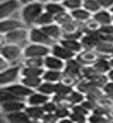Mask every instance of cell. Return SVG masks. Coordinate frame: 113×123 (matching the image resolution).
<instances>
[{
    "label": "cell",
    "instance_id": "1",
    "mask_svg": "<svg viewBox=\"0 0 113 123\" xmlns=\"http://www.w3.org/2000/svg\"><path fill=\"white\" fill-rule=\"evenodd\" d=\"M45 11V5L39 1H34L24 5L21 9V19L27 26H35L40 15Z\"/></svg>",
    "mask_w": 113,
    "mask_h": 123
},
{
    "label": "cell",
    "instance_id": "2",
    "mask_svg": "<svg viewBox=\"0 0 113 123\" xmlns=\"http://www.w3.org/2000/svg\"><path fill=\"white\" fill-rule=\"evenodd\" d=\"M29 41L32 44H41L50 47L54 45V40L39 26H34L29 30Z\"/></svg>",
    "mask_w": 113,
    "mask_h": 123
},
{
    "label": "cell",
    "instance_id": "3",
    "mask_svg": "<svg viewBox=\"0 0 113 123\" xmlns=\"http://www.w3.org/2000/svg\"><path fill=\"white\" fill-rule=\"evenodd\" d=\"M51 54V47L41 44H31L27 45L24 49V57L30 59V57H46Z\"/></svg>",
    "mask_w": 113,
    "mask_h": 123
},
{
    "label": "cell",
    "instance_id": "4",
    "mask_svg": "<svg viewBox=\"0 0 113 123\" xmlns=\"http://www.w3.org/2000/svg\"><path fill=\"white\" fill-rule=\"evenodd\" d=\"M3 36L5 37L6 44H15V45L21 46L24 42L29 40V30H26V27H21V29H18V30L10 31Z\"/></svg>",
    "mask_w": 113,
    "mask_h": 123
},
{
    "label": "cell",
    "instance_id": "5",
    "mask_svg": "<svg viewBox=\"0 0 113 123\" xmlns=\"http://www.w3.org/2000/svg\"><path fill=\"white\" fill-rule=\"evenodd\" d=\"M0 55L1 57L6 59L9 62L10 61H15L18 60L21 55H24V50L21 49L20 45H15V44H5L1 46L0 50Z\"/></svg>",
    "mask_w": 113,
    "mask_h": 123
},
{
    "label": "cell",
    "instance_id": "6",
    "mask_svg": "<svg viewBox=\"0 0 113 123\" xmlns=\"http://www.w3.org/2000/svg\"><path fill=\"white\" fill-rule=\"evenodd\" d=\"M19 75H21V67L20 66H10L5 71L0 72V86L5 87V86L14 83L18 80Z\"/></svg>",
    "mask_w": 113,
    "mask_h": 123
},
{
    "label": "cell",
    "instance_id": "7",
    "mask_svg": "<svg viewBox=\"0 0 113 123\" xmlns=\"http://www.w3.org/2000/svg\"><path fill=\"white\" fill-rule=\"evenodd\" d=\"M19 0H5L0 4V20L9 19L14 12L20 8Z\"/></svg>",
    "mask_w": 113,
    "mask_h": 123
},
{
    "label": "cell",
    "instance_id": "8",
    "mask_svg": "<svg viewBox=\"0 0 113 123\" xmlns=\"http://www.w3.org/2000/svg\"><path fill=\"white\" fill-rule=\"evenodd\" d=\"M101 57V54L97 52L96 50H83L80 54H77L76 59L82 66H91L93 65L98 59Z\"/></svg>",
    "mask_w": 113,
    "mask_h": 123
},
{
    "label": "cell",
    "instance_id": "9",
    "mask_svg": "<svg viewBox=\"0 0 113 123\" xmlns=\"http://www.w3.org/2000/svg\"><path fill=\"white\" fill-rule=\"evenodd\" d=\"M3 88L8 90L9 92L14 93V95L18 96V97L21 98V99L27 98L30 95H32V93L35 92V90L29 88L27 86L23 85L21 82H20V83H11V85H9V86H5V87H3Z\"/></svg>",
    "mask_w": 113,
    "mask_h": 123
},
{
    "label": "cell",
    "instance_id": "10",
    "mask_svg": "<svg viewBox=\"0 0 113 123\" xmlns=\"http://www.w3.org/2000/svg\"><path fill=\"white\" fill-rule=\"evenodd\" d=\"M25 27V23L23 20H18V19H4L0 21V34L5 35L10 31L18 30V29Z\"/></svg>",
    "mask_w": 113,
    "mask_h": 123
},
{
    "label": "cell",
    "instance_id": "11",
    "mask_svg": "<svg viewBox=\"0 0 113 123\" xmlns=\"http://www.w3.org/2000/svg\"><path fill=\"white\" fill-rule=\"evenodd\" d=\"M1 111L4 114L12 113V112H19V111H25L27 103L24 99H15V101H9V102H1Z\"/></svg>",
    "mask_w": 113,
    "mask_h": 123
},
{
    "label": "cell",
    "instance_id": "12",
    "mask_svg": "<svg viewBox=\"0 0 113 123\" xmlns=\"http://www.w3.org/2000/svg\"><path fill=\"white\" fill-rule=\"evenodd\" d=\"M51 54L59 59L63 60V61H67V60H71V59H75L77 56V54H75L73 51L68 50L67 47H65L63 45H61L60 42L57 44H54L51 46Z\"/></svg>",
    "mask_w": 113,
    "mask_h": 123
},
{
    "label": "cell",
    "instance_id": "13",
    "mask_svg": "<svg viewBox=\"0 0 113 123\" xmlns=\"http://www.w3.org/2000/svg\"><path fill=\"white\" fill-rule=\"evenodd\" d=\"M66 61H63L59 57L54 56L52 54H50L48 56L45 57V68L46 70H56V71H63L65 68Z\"/></svg>",
    "mask_w": 113,
    "mask_h": 123
},
{
    "label": "cell",
    "instance_id": "14",
    "mask_svg": "<svg viewBox=\"0 0 113 123\" xmlns=\"http://www.w3.org/2000/svg\"><path fill=\"white\" fill-rule=\"evenodd\" d=\"M92 18L100 24V26H106V25L113 24V14L109 10L102 9L100 11H97L96 14H93Z\"/></svg>",
    "mask_w": 113,
    "mask_h": 123
},
{
    "label": "cell",
    "instance_id": "15",
    "mask_svg": "<svg viewBox=\"0 0 113 123\" xmlns=\"http://www.w3.org/2000/svg\"><path fill=\"white\" fill-rule=\"evenodd\" d=\"M50 99H51L50 96H46L39 91H35L32 95H30L26 98V103H27V106H44Z\"/></svg>",
    "mask_w": 113,
    "mask_h": 123
},
{
    "label": "cell",
    "instance_id": "16",
    "mask_svg": "<svg viewBox=\"0 0 113 123\" xmlns=\"http://www.w3.org/2000/svg\"><path fill=\"white\" fill-rule=\"evenodd\" d=\"M93 67L98 71V74H101V75H107L108 72L112 70L111 62H109V56L101 55L100 59H98V60L93 63Z\"/></svg>",
    "mask_w": 113,
    "mask_h": 123
},
{
    "label": "cell",
    "instance_id": "17",
    "mask_svg": "<svg viewBox=\"0 0 113 123\" xmlns=\"http://www.w3.org/2000/svg\"><path fill=\"white\" fill-rule=\"evenodd\" d=\"M41 29H42V30H44L48 36H50L54 41H60V40L62 39V35H63L62 27H61L59 24L54 23V24H50V25L42 26Z\"/></svg>",
    "mask_w": 113,
    "mask_h": 123
},
{
    "label": "cell",
    "instance_id": "18",
    "mask_svg": "<svg viewBox=\"0 0 113 123\" xmlns=\"http://www.w3.org/2000/svg\"><path fill=\"white\" fill-rule=\"evenodd\" d=\"M82 68H83V66L75 57V59H71V60L66 61L63 71H67V72H70V74H72V75H75V76H77L78 78L82 80Z\"/></svg>",
    "mask_w": 113,
    "mask_h": 123
},
{
    "label": "cell",
    "instance_id": "19",
    "mask_svg": "<svg viewBox=\"0 0 113 123\" xmlns=\"http://www.w3.org/2000/svg\"><path fill=\"white\" fill-rule=\"evenodd\" d=\"M5 116L9 123H29L30 121H32L25 111L12 112V113H8Z\"/></svg>",
    "mask_w": 113,
    "mask_h": 123
},
{
    "label": "cell",
    "instance_id": "20",
    "mask_svg": "<svg viewBox=\"0 0 113 123\" xmlns=\"http://www.w3.org/2000/svg\"><path fill=\"white\" fill-rule=\"evenodd\" d=\"M70 12H71L73 20L77 21V23H80V24H84L87 20H89L91 18H92V14H91L89 11H87L84 8H80V9L72 10Z\"/></svg>",
    "mask_w": 113,
    "mask_h": 123
},
{
    "label": "cell",
    "instance_id": "21",
    "mask_svg": "<svg viewBox=\"0 0 113 123\" xmlns=\"http://www.w3.org/2000/svg\"><path fill=\"white\" fill-rule=\"evenodd\" d=\"M60 44L63 45L65 47H67L68 50L73 51L75 54H80L81 51H83V47H82V44L80 40H72V39H61Z\"/></svg>",
    "mask_w": 113,
    "mask_h": 123
},
{
    "label": "cell",
    "instance_id": "22",
    "mask_svg": "<svg viewBox=\"0 0 113 123\" xmlns=\"http://www.w3.org/2000/svg\"><path fill=\"white\" fill-rule=\"evenodd\" d=\"M25 112L29 114V117L32 121H41V118L45 114V111L42 108V106H27Z\"/></svg>",
    "mask_w": 113,
    "mask_h": 123
},
{
    "label": "cell",
    "instance_id": "23",
    "mask_svg": "<svg viewBox=\"0 0 113 123\" xmlns=\"http://www.w3.org/2000/svg\"><path fill=\"white\" fill-rule=\"evenodd\" d=\"M45 11L50 12L51 15L56 16V15H59V14H61L63 11H66V9H65V6L62 5L61 1H56L55 0V1L45 4Z\"/></svg>",
    "mask_w": 113,
    "mask_h": 123
},
{
    "label": "cell",
    "instance_id": "24",
    "mask_svg": "<svg viewBox=\"0 0 113 123\" xmlns=\"http://www.w3.org/2000/svg\"><path fill=\"white\" fill-rule=\"evenodd\" d=\"M23 85L27 86L29 88H32L36 91L40 85L44 82V80H42V77H32V76H27V77H21V81H20Z\"/></svg>",
    "mask_w": 113,
    "mask_h": 123
},
{
    "label": "cell",
    "instance_id": "25",
    "mask_svg": "<svg viewBox=\"0 0 113 123\" xmlns=\"http://www.w3.org/2000/svg\"><path fill=\"white\" fill-rule=\"evenodd\" d=\"M62 77V71H56V70H45V74L42 75V80L47 82H54L59 83Z\"/></svg>",
    "mask_w": 113,
    "mask_h": 123
},
{
    "label": "cell",
    "instance_id": "26",
    "mask_svg": "<svg viewBox=\"0 0 113 123\" xmlns=\"http://www.w3.org/2000/svg\"><path fill=\"white\" fill-rule=\"evenodd\" d=\"M80 81H81V78H78L77 76L70 74V72H67V71H62V77H61L60 82L65 83L67 86H71V87H76Z\"/></svg>",
    "mask_w": 113,
    "mask_h": 123
},
{
    "label": "cell",
    "instance_id": "27",
    "mask_svg": "<svg viewBox=\"0 0 113 123\" xmlns=\"http://www.w3.org/2000/svg\"><path fill=\"white\" fill-rule=\"evenodd\" d=\"M46 68H36V67H26L24 66L21 68V77H27V76H32V77H42V75L45 74Z\"/></svg>",
    "mask_w": 113,
    "mask_h": 123
},
{
    "label": "cell",
    "instance_id": "28",
    "mask_svg": "<svg viewBox=\"0 0 113 123\" xmlns=\"http://www.w3.org/2000/svg\"><path fill=\"white\" fill-rule=\"evenodd\" d=\"M36 91H39V92H41V93H44V95H46V96L52 97L55 93H56V83L44 81V82L40 85V87H39Z\"/></svg>",
    "mask_w": 113,
    "mask_h": 123
},
{
    "label": "cell",
    "instance_id": "29",
    "mask_svg": "<svg viewBox=\"0 0 113 123\" xmlns=\"http://www.w3.org/2000/svg\"><path fill=\"white\" fill-rule=\"evenodd\" d=\"M24 66H26V67H36V68H45V57H30V59H25Z\"/></svg>",
    "mask_w": 113,
    "mask_h": 123
},
{
    "label": "cell",
    "instance_id": "30",
    "mask_svg": "<svg viewBox=\"0 0 113 123\" xmlns=\"http://www.w3.org/2000/svg\"><path fill=\"white\" fill-rule=\"evenodd\" d=\"M55 23V16L51 15L50 12L47 11H44L40 15V18L37 19L36 24L35 26H39V27H42V26H46V25H50V24H54Z\"/></svg>",
    "mask_w": 113,
    "mask_h": 123
},
{
    "label": "cell",
    "instance_id": "31",
    "mask_svg": "<svg viewBox=\"0 0 113 123\" xmlns=\"http://www.w3.org/2000/svg\"><path fill=\"white\" fill-rule=\"evenodd\" d=\"M68 99H70V102L72 103V106H75V105H81L83 101L86 99V95H83V93L80 92L78 90L73 88V91L68 95Z\"/></svg>",
    "mask_w": 113,
    "mask_h": 123
},
{
    "label": "cell",
    "instance_id": "32",
    "mask_svg": "<svg viewBox=\"0 0 113 123\" xmlns=\"http://www.w3.org/2000/svg\"><path fill=\"white\" fill-rule=\"evenodd\" d=\"M71 21H73V18L71 15V12L67 11V10L55 16V23L59 24L60 26H63V25H66L68 23H71Z\"/></svg>",
    "mask_w": 113,
    "mask_h": 123
},
{
    "label": "cell",
    "instance_id": "33",
    "mask_svg": "<svg viewBox=\"0 0 113 123\" xmlns=\"http://www.w3.org/2000/svg\"><path fill=\"white\" fill-rule=\"evenodd\" d=\"M82 8H84L87 11H89L92 15L96 14L97 11L102 10L101 5H100V3H98L97 0H83V6Z\"/></svg>",
    "mask_w": 113,
    "mask_h": 123
},
{
    "label": "cell",
    "instance_id": "34",
    "mask_svg": "<svg viewBox=\"0 0 113 123\" xmlns=\"http://www.w3.org/2000/svg\"><path fill=\"white\" fill-rule=\"evenodd\" d=\"M72 91H73V87H71V86H67L62 82L56 83V93L55 95H59V96H62V97H68V95Z\"/></svg>",
    "mask_w": 113,
    "mask_h": 123
},
{
    "label": "cell",
    "instance_id": "35",
    "mask_svg": "<svg viewBox=\"0 0 113 123\" xmlns=\"http://www.w3.org/2000/svg\"><path fill=\"white\" fill-rule=\"evenodd\" d=\"M62 5L65 6V9L67 11L77 10L83 6V0H63Z\"/></svg>",
    "mask_w": 113,
    "mask_h": 123
},
{
    "label": "cell",
    "instance_id": "36",
    "mask_svg": "<svg viewBox=\"0 0 113 123\" xmlns=\"http://www.w3.org/2000/svg\"><path fill=\"white\" fill-rule=\"evenodd\" d=\"M98 105L108 108V110H112L113 108V95H107V93H103V95L98 98Z\"/></svg>",
    "mask_w": 113,
    "mask_h": 123
},
{
    "label": "cell",
    "instance_id": "37",
    "mask_svg": "<svg viewBox=\"0 0 113 123\" xmlns=\"http://www.w3.org/2000/svg\"><path fill=\"white\" fill-rule=\"evenodd\" d=\"M100 24L97 23V21L91 18L89 20H87L84 24H82V29H83V32H91V31H96V30H100Z\"/></svg>",
    "mask_w": 113,
    "mask_h": 123
},
{
    "label": "cell",
    "instance_id": "38",
    "mask_svg": "<svg viewBox=\"0 0 113 123\" xmlns=\"http://www.w3.org/2000/svg\"><path fill=\"white\" fill-rule=\"evenodd\" d=\"M97 75H100V74H98V71L93 67V65H91V66H83V68H82V78L91 80V78L96 77Z\"/></svg>",
    "mask_w": 113,
    "mask_h": 123
},
{
    "label": "cell",
    "instance_id": "39",
    "mask_svg": "<svg viewBox=\"0 0 113 123\" xmlns=\"http://www.w3.org/2000/svg\"><path fill=\"white\" fill-rule=\"evenodd\" d=\"M15 99H21V98H19L18 96L14 95V93H11L8 90L1 87V90H0V103L1 102H9V101H15Z\"/></svg>",
    "mask_w": 113,
    "mask_h": 123
},
{
    "label": "cell",
    "instance_id": "40",
    "mask_svg": "<svg viewBox=\"0 0 113 123\" xmlns=\"http://www.w3.org/2000/svg\"><path fill=\"white\" fill-rule=\"evenodd\" d=\"M108 117L106 116H102V114H98V113H95L92 112L89 116H88V123H107L108 122Z\"/></svg>",
    "mask_w": 113,
    "mask_h": 123
},
{
    "label": "cell",
    "instance_id": "41",
    "mask_svg": "<svg viewBox=\"0 0 113 123\" xmlns=\"http://www.w3.org/2000/svg\"><path fill=\"white\" fill-rule=\"evenodd\" d=\"M42 108H44L45 113H55L56 110L59 108V106H57V103H56L54 99H50V101H47V102L42 106Z\"/></svg>",
    "mask_w": 113,
    "mask_h": 123
},
{
    "label": "cell",
    "instance_id": "42",
    "mask_svg": "<svg viewBox=\"0 0 113 123\" xmlns=\"http://www.w3.org/2000/svg\"><path fill=\"white\" fill-rule=\"evenodd\" d=\"M60 118L56 116V113H45L44 117L41 118V121L39 122H42V123H59Z\"/></svg>",
    "mask_w": 113,
    "mask_h": 123
},
{
    "label": "cell",
    "instance_id": "43",
    "mask_svg": "<svg viewBox=\"0 0 113 123\" xmlns=\"http://www.w3.org/2000/svg\"><path fill=\"white\" fill-rule=\"evenodd\" d=\"M56 116L60 118V119H63V118H68L70 114H71V108H65V107H59L56 110Z\"/></svg>",
    "mask_w": 113,
    "mask_h": 123
},
{
    "label": "cell",
    "instance_id": "44",
    "mask_svg": "<svg viewBox=\"0 0 113 123\" xmlns=\"http://www.w3.org/2000/svg\"><path fill=\"white\" fill-rule=\"evenodd\" d=\"M70 118L73 121V123L87 122V119H88L87 116H83V114H80V113H77V112H72V111H71V114H70Z\"/></svg>",
    "mask_w": 113,
    "mask_h": 123
},
{
    "label": "cell",
    "instance_id": "45",
    "mask_svg": "<svg viewBox=\"0 0 113 123\" xmlns=\"http://www.w3.org/2000/svg\"><path fill=\"white\" fill-rule=\"evenodd\" d=\"M100 32L104 36H113V24L100 27Z\"/></svg>",
    "mask_w": 113,
    "mask_h": 123
},
{
    "label": "cell",
    "instance_id": "46",
    "mask_svg": "<svg viewBox=\"0 0 113 123\" xmlns=\"http://www.w3.org/2000/svg\"><path fill=\"white\" fill-rule=\"evenodd\" d=\"M100 3L101 8L104 10H111L113 8V0H97Z\"/></svg>",
    "mask_w": 113,
    "mask_h": 123
},
{
    "label": "cell",
    "instance_id": "47",
    "mask_svg": "<svg viewBox=\"0 0 113 123\" xmlns=\"http://www.w3.org/2000/svg\"><path fill=\"white\" fill-rule=\"evenodd\" d=\"M102 90H103L104 93H107V95H113V81H108L104 85V87Z\"/></svg>",
    "mask_w": 113,
    "mask_h": 123
},
{
    "label": "cell",
    "instance_id": "48",
    "mask_svg": "<svg viewBox=\"0 0 113 123\" xmlns=\"http://www.w3.org/2000/svg\"><path fill=\"white\" fill-rule=\"evenodd\" d=\"M9 67H10V62L6 59H4V57H0V72L5 71L6 68H9Z\"/></svg>",
    "mask_w": 113,
    "mask_h": 123
},
{
    "label": "cell",
    "instance_id": "49",
    "mask_svg": "<svg viewBox=\"0 0 113 123\" xmlns=\"http://www.w3.org/2000/svg\"><path fill=\"white\" fill-rule=\"evenodd\" d=\"M20 1V4L21 5H27V4H30V3H34V1H36V0H19Z\"/></svg>",
    "mask_w": 113,
    "mask_h": 123
},
{
    "label": "cell",
    "instance_id": "50",
    "mask_svg": "<svg viewBox=\"0 0 113 123\" xmlns=\"http://www.w3.org/2000/svg\"><path fill=\"white\" fill-rule=\"evenodd\" d=\"M59 123H73V121L71 119V118H63V119H60L59 121Z\"/></svg>",
    "mask_w": 113,
    "mask_h": 123
},
{
    "label": "cell",
    "instance_id": "51",
    "mask_svg": "<svg viewBox=\"0 0 113 123\" xmlns=\"http://www.w3.org/2000/svg\"><path fill=\"white\" fill-rule=\"evenodd\" d=\"M107 77H108V80H109V81H113V68L108 72V74H107Z\"/></svg>",
    "mask_w": 113,
    "mask_h": 123
},
{
    "label": "cell",
    "instance_id": "52",
    "mask_svg": "<svg viewBox=\"0 0 113 123\" xmlns=\"http://www.w3.org/2000/svg\"><path fill=\"white\" fill-rule=\"evenodd\" d=\"M36 1H39V3H41V4H47V3H51V1H55V0H36Z\"/></svg>",
    "mask_w": 113,
    "mask_h": 123
},
{
    "label": "cell",
    "instance_id": "53",
    "mask_svg": "<svg viewBox=\"0 0 113 123\" xmlns=\"http://www.w3.org/2000/svg\"><path fill=\"white\" fill-rule=\"evenodd\" d=\"M108 118H113V108L109 110V113H108Z\"/></svg>",
    "mask_w": 113,
    "mask_h": 123
},
{
    "label": "cell",
    "instance_id": "54",
    "mask_svg": "<svg viewBox=\"0 0 113 123\" xmlns=\"http://www.w3.org/2000/svg\"><path fill=\"white\" fill-rule=\"evenodd\" d=\"M109 62H111V66H112V68H113V55L109 56Z\"/></svg>",
    "mask_w": 113,
    "mask_h": 123
},
{
    "label": "cell",
    "instance_id": "55",
    "mask_svg": "<svg viewBox=\"0 0 113 123\" xmlns=\"http://www.w3.org/2000/svg\"><path fill=\"white\" fill-rule=\"evenodd\" d=\"M29 123H40V122H39V121H30Z\"/></svg>",
    "mask_w": 113,
    "mask_h": 123
},
{
    "label": "cell",
    "instance_id": "56",
    "mask_svg": "<svg viewBox=\"0 0 113 123\" xmlns=\"http://www.w3.org/2000/svg\"><path fill=\"white\" fill-rule=\"evenodd\" d=\"M107 123H113V118H109V119H108V122H107Z\"/></svg>",
    "mask_w": 113,
    "mask_h": 123
},
{
    "label": "cell",
    "instance_id": "57",
    "mask_svg": "<svg viewBox=\"0 0 113 123\" xmlns=\"http://www.w3.org/2000/svg\"><path fill=\"white\" fill-rule=\"evenodd\" d=\"M109 11H111V12H112V14H113V8H112V9H111V10H109Z\"/></svg>",
    "mask_w": 113,
    "mask_h": 123
},
{
    "label": "cell",
    "instance_id": "58",
    "mask_svg": "<svg viewBox=\"0 0 113 123\" xmlns=\"http://www.w3.org/2000/svg\"><path fill=\"white\" fill-rule=\"evenodd\" d=\"M56 1H61V3H62V1H63V0H56Z\"/></svg>",
    "mask_w": 113,
    "mask_h": 123
},
{
    "label": "cell",
    "instance_id": "59",
    "mask_svg": "<svg viewBox=\"0 0 113 123\" xmlns=\"http://www.w3.org/2000/svg\"><path fill=\"white\" fill-rule=\"evenodd\" d=\"M82 123H88V121H87V122H82Z\"/></svg>",
    "mask_w": 113,
    "mask_h": 123
},
{
    "label": "cell",
    "instance_id": "60",
    "mask_svg": "<svg viewBox=\"0 0 113 123\" xmlns=\"http://www.w3.org/2000/svg\"><path fill=\"white\" fill-rule=\"evenodd\" d=\"M40 123H42V122H40Z\"/></svg>",
    "mask_w": 113,
    "mask_h": 123
}]
</instances>
